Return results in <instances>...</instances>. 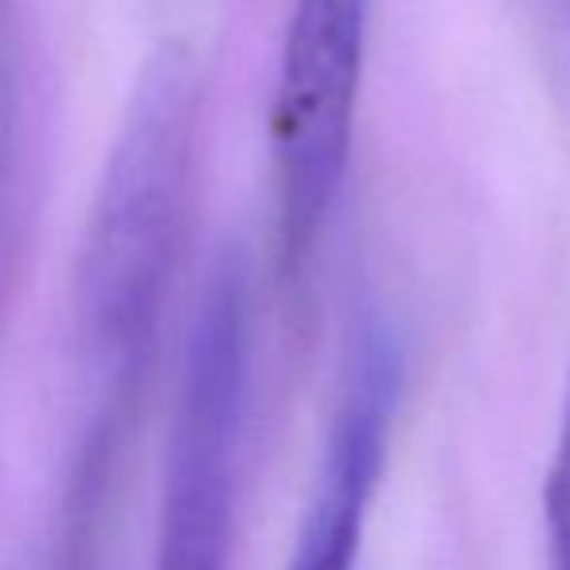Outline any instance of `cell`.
I'll return each mask as SVG.
<instances>
[{"instance_id":"obj_4","label":"cell","mask_w":570,"mask_h":570,"mask_svg":"<svg viewBox=\"0 0 570 570\" xmlns=\"http://www.w3.org/2000/svg\"><path fill=\"white\" fill-rule=\"evenodd\" d=\"M406 356L380 317L356 325L341 364L313 489L294 535L289 570H356L375 492L387 469L391 430L403 403Z\"/></svg>"},{"instance_id":"obj_5","label":"cell","mask_w":570,"mask_h":570,"mask_svg":"<svg viewBox=\"0 0 570 570\" xmlns=\"http://www.w3.org/2000/svg\"><path fill=\"white\" fill-rule=\"evenodd\" d=\"M48 157V98L24 0H0V333L32 250Z\"/></svg>"},{"instance_id":"obj_1","label":"cell","mask_w":570,"mask_h":570,"mask_svg":"<svg viewBox=\"0 0 570 570\" xmlns=\"http://www.w3.org/2000/svg\"><path fill=\"white\" fill-rule=\"evenodd\" d=\"M204 79L184 43L145 59L106 157L75 262V336L102 375V411L129 414L188 246Z\"/></svg>"},{"instance_id":"obj_2","label":"cell","mask_w":570,"mask_h":570,"mask_svg":"<svg viewBox=\"0 0 570 570\" xmlns=\"http://www.w3.org/2000/svg\"><path fill=\"white\" fill-rule=\"evenodd\" d=\"M250 403V269L223 250L184 352L153 570H227Z\"/></svg>"},{"instance_id":"obj_3","label":"cell","mask_w":570,"mask_h":570,"mask_svg":"<svg viewBox=\"0 0 570 570\" xmlns=\"http://www.w3.org/2000/svg\"><path fill=\"white\" fill-rule=\"evenodd\" d=\"M375 0H294L277 56L274 153L277 254L297 269L341 204L352 165Z\"/></svg>"}]
</instances>
